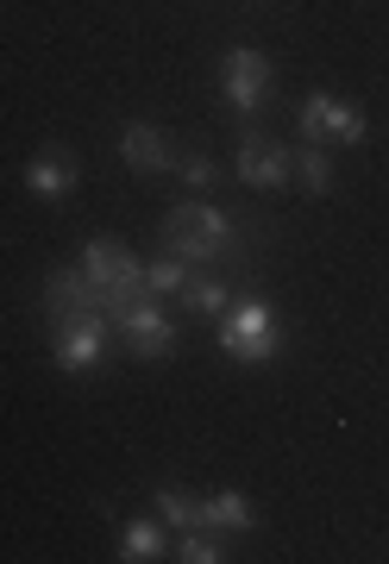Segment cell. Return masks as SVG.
<instances>
[{"mask_svg": "<svg viewBox=\"0 0 389 564\" xmlns=\"http://www.w3.org/2000/svg\"><path fill=\"white\" fill-rule=\"evenodd\" d=\"M83 276L95 289V307L101 314H126V307L144 295V263L126 251L120 239H88L83 245Z\"/></svg>", "mask_w": 389, "mask_h": 564, "instance_id": "cell-1", "label": "cell"}, {"mask_svg": "<svg viewBox=\"0 0 389 564\" xmlns=\"http://www.w3.org/2000/svg\"><path fill=\"white\" fill-rule=\"evenodd\" d=\"M233 239H239V226L226 220L214 202H176L170 220H164V251H176V258H188V263L226 258Z\"/></svg>", "mask_w": 389, "mask_h": 564, "instance_id": "cell-2", "label": "cell"}, {"mask_svg": "<svg viewBox=\"0 0 389 564\" xmlns=\"http://www.w3.org/2000/svg\"><path fill=\"white\" fill-rule=\"evenodd\" d=\"M220 351H226L233 364H270V358H277V321H270V307H264V302L226 307Z\"/></svg>", "mask_w": 389, "mask_h": 564, "instance_id": "cell-3", "label": "cell"}, {"mask_svg": "<svg viewBox=\"0 0 389 564\" xmlns=\"http://www.w3.org/2000/svg\"><path fill=\"white\" fill-rule=\"evenodd\" d=\"M302 139L307 144H358L365 139V107L333 95V88H314L302 101Z\"/></svg>", "mask_w": 389, "mask_h": 564, "instance_id": "cell-4", "label": "cell"}, {"mask_svg": "<svg viewBox=\"0 0 389 564\" xmlns=\"http://www.w3.org/2000/svg\"><path fill=\"white\" fill-rule=\"evenodd\" d=\"M107 358V326H101V307L95 314H76V321H57V345H51V364L63 377H88L101 370Z\"/></svg>", "mask_w": 389, "mask_h": 564, "instance_id": "cell-5", "label": "cell"}, {"mask_svg": "<svg viewBox=\"0 0 389 564\" xmlns=\"http://www.w3.org/2000/svg\"><path fill=\"white\" fill-rule=\"evenodd\" d=\"M220 95H226V107L258 113V107H264V95H270V63H264V51L233 44V51H226V63H220Z\"/></svg>", "mask_w": 389, "mask_h": 564, "instance_id": "cell-6", "label": "cell"}, {"mask_svg": "<svg viewBox=\"0 0 389 564\" xmlns=\"http://www.w3.org/2000/svg\"><path fill=\"white\" fill-rule=\"evenodd\" d=\"M120 321V333H126V345H132V358H144V364H164L170 351H176V321H170L158 302H132L126 314H114Z\"/></svg>", "mask_w": 389, "mask_h": 564, "instance_id": "cell-7", "label": "cell"}, {"mask_svg": "<svg viewBox=\"0 0 389 564\" xmlns=\"http://www.w3.org/2000/svg\"><path fill=\"white\" fill-rule=\"evenodd\" d=\"M239 176H246L251 188H289L295 151H283V144L264 139V132H246V139H239Z\"/></svg>", "mask_w": 389, "mask_h": 564, "instance_id": "cell-8", "label": "cell"}, {"mask_svg": "<svg viewBox=\"0 0 389 564\" xmlns=\"http://www.w3.org/2000/svg\"><path fill=\"white\" fill-rule=\"evenodd\" d=\"M120 163L132 176H158V170H176V139H170L164 126H144L132 120L120 132Z\"/></svg>", "mask_w": 389, "mask_h": 564, "instance_id": "cell-9", "label": "cell"}, {"mask_svg": "<svg viewBox=\"0 0 389 564\" xmlns=\"http://www.w3.org/2000/svg\"><path fill=\"white\" fill-rule=\"evenodd\" d=\"M76 182H83V170H76V158H69L63 144H44L39 158L25 163V188H32L39 202H63V195H76Z\"/></svg>", "mask_w": 389, "mask_h": 564, "instance_id": "cell-10", "label": "cell"}, {"mask_svg": "<svg viewBox=\"0 0 389 564\" xmlns=\"http://www.w3.org/2000/svg\"><path fill=\"white\" fill-rule=\"evenodd\" d=\"M44 321H76V314H95V289H88L83 270H57V276H44Z\"/></svg>", "mask_w": 389, "mask_h": 564, "instance_id": "cell-11", "label": "cell"}, {"mask_svg": "<svg viewBox=\"0 0 389 564\" xmlns=\"http://www.w3.org/2000/svg\"><path fill=\"white\" fill-rule=\"evenodd\" d=\"M258 521V508L239 496V489H214V496H202V527H226V533H246V527Z\"/></svg>", "mask_w": 389, "mask_h": 564, "instance_id": "cell-12", "label": "cell"}, {"mask_svg": "<svg viewBox=\"0 0 389 564\" xmlns=\"http://www.w3.org/2000/svg\"><path fill=\"white\" fill-rule=\"evenodd\" d=\"M120 558H126V564H151V558H164V527H158V521H126V533H120Z\"/></svg>", "mask_w": 389, "mask_h": 564, "instance_id": "cell-13", "label": "cell"}, {"mask_svg": "<svg viewBox=\"0 0 389 564\" xmlns=\"http://www.w3.org/2000/svg\"><path fill=\"white\" fill-rule=\"evenodd\" d=\"M151 502H158V521H170V527H202V496H188V489H176V484H164L158 489V496H151Z\"/></svg>", "mask_w": 389, "mask_h": 564, "instance_id": "cell-14", "label": "cell"}, {"mask_svg": "<svg viewBox=\"0 0 389 564\" xmlns=\"http://www.w3.org/2000/svg\"><path fill=\"white\" fill-rule=\"evenodd\" d=\"M183 282H188V258L164 251V258L144 270V295H183Z\"/></svg>", "mask_w": 389, "mask_h": 564, "instance_id": "cell-15", "label": "cell"}, {"mask_svg": "<svg viewBox=\"0 0 389 564\" xmlns=\"http://www.w3.org/2000/svg\"><path fill=\"white\" fill-rule=\"evenodd\" d=\"M183 302L195 307V314H226L233 289H226L220 276H188V282H183Z\"/></svg>", "mask_w": 389, "mask_h": 564, "instance_id": "cell-16", "label": "cell"}, {"mask_svg": "<svg viewBox=\"0 0 389 564\" xmlns=\"http://www.w3.org/2000/svg\"><path fill=\"white\" fill-rule=\"evenodd\" d=\"M295 170H302V188L307 195H327V182H333V163L321 144H307V151H295Z\"/></svg>", "mask_w": 389, "mask_h": 564, "instance_id": "cell-17", "label": "cell"}, {"mask_svg": "<svg viewBox=\"0 0 389 564\" xmlns=\"http://www.w3.org/2000/svg\"><path fill=\"white\" fill-rule=\"evenodd\" d=\"M176 558H183V564H220V558H226V545L214 540V533H202V527H188L183 545H176Z\"/></svg>", "mask_w": 389, "mask_h": 564, "instance_id": "cell-18", "label": "cell"}, {"mask_svg": "<svg viewBox=\"0 0 389 564\" xmlns=\"http://www.w3.org/2000/svg\"><path fill=\"white\" fill-rule=\"evenodd\" d=\"M176 170H183V182L195 188V195H207V188H214V176H220V170H214V158H202V151H195V158H176Z\"/></svg>", "mask_w": 389, "mask_h": 564, "instance_id": "cell-19", "label": "cell"}]
</instances>
